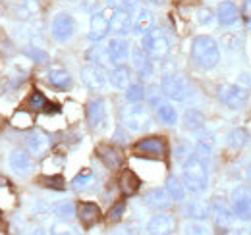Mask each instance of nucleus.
Returning a JSON list of instances; mask_svg holds the SVG:
<instances>
[{
  "instance_id": "f257e3e1",
  "label": "nucleus",
  "mask_w": 251,
  "mask_h": 235,
  "mask_svg": "<svg viewBox=\"0 0 251 235\" xmlns=\"http://www.w3.org/2000/svg\"><path fill=\"white\" fill-rule=\"evenodd\" d=\"M191 58L199 68L211 70L220 62L219 45L215 43V39L207 35H199L191 41Z\"/></svg>"
},
{
  "instance_id": "f03ea898",
  "label": "nucleus",
  "mask_w": 251,
  "mask_h": 235,
  "mask_svg": "<svg viewBox=\"0 0 251 235\" xmlns=\"http://www.w3.org/2000/svg\"><path fill=\"white\" fill-rule=\"evenodd\" d=\"M209 183V176H207V168L205 164L197 158L191 156L188 162L184 164V185L191 193H201L207 189Z\"/></svg>"
},
{
  "instance_id": "7ed1b4c3",
  "label": "nucleus",
  "mask_w": 251,
  "mask_h": 235,
  "mask_svg": "<svg viewBox=\"0 0 251 235\" xmlns=\"http://www.w3.org/2000/svg\"><path fill=\"white\" fill-rule=\"evenodd\" d=\"M143 50L149 58L153 60H162L168 56L170 52V41L166 37V33L162 29H153L145 33L143 37Z\"/></svg>"
},
{
  "instance_id": "20e7f679",
  "label": "nucleus",
  "mask_w": 251,
  "mask_h": 235,
  "mask_svg": "<svg viewBox=\"0 0 251 235\" xmlns=\"http://www.w3.org/2000/svg\"><path fill=\"white\" fill-rule=\"evenodd\" d=\"M122 123L129 131H143L151 125V114L141 104H131L122 110Z\"/></svg>"
},
{
  "instance_id": "39448f33",
  "label": "nucleus",
  "mask_w": 251,
  "mask_h": 235,
  "mask_svg": "<svg viewBox=\"0 0 251 235\" xmlns=\"http://www.w3.org/2000/svg\"><path fill=\"white\" fill-rule=\"evenodd\" d=\"M160 89H162L164 96H168L170 100H178V102L189 98V94H191V87L182 75H164Z\"/></svg>"
},
{
  "instance_id": "423d86ee",
  "label": "nucleus",
  "mask_w": 251,
  "mask_h": 235,
  "mask_svg": "<svg viewBox=\"0 0 251 235\" xmlns=\"http://www.w3.org/2000/svg\"><path fill=\"white\" fill-rule=\"evenodd\" d=\"M232 212L240 220L251 218V189L246 185H240L232 191Z\"/></svg>"
},
{
  "instance_id": "0eeeda50",
  "label": "nucleus",
  "mask_w": 251,
  "mask_h": 235,
  "mask_svg": "<svg viewBox=\"0 0 251 235\" xmlns=\"http://www.w3.org/2000/svg\"><path fill=\"white\" fill-rule=\"evenodd\" d=\"M219 96L222 104H226L228 108H242L248 102V91L242 85H234V83L222 85L219 89Z\"/></svg>"
},
{
  "instance_id": "6e6552de",
  "label": "nucleus",
  "mask_w": 251,
  "mask_h": 235,
  "mask_svg": "<svg viewBox=\"0 0 251 235\" xmlns=\"http://www.w3.org/2000/svg\"><path fill=\"white\" fill-rule=\"evenodd\" d=\"M50 29H52V37H54L58 43H66V41H70V39L74 37V33H75V22H74V18H72L70 14L60 12V14L54 16Z\"/></svg>"
},
{
  "instance_id": "1a4fd4ad",
  "label": "nucleus",
  "mask_w": 251,
  "mask_h": 235,
  "mask_svg": "<svg viewBox=\"0 0 251 235\" xmlns=\"http://www.w3.org/2000/svg\"><path fill=\"white\" fill-rule=\"evenodd\" d=\"M87 123L91 125V129H104L108 123V116H106V106L102 98H91L87 102Z\"/></svg>"
},
{
  "instance_id": "9d476101",
  "label": "nucleus",
  "mask_w": 251,
  "mask_h": 235,
  "mask_svg": "<svg viewBox=\"0 0 251 235\" xmlns=\"http://www.w3.org/2000/svg\"><path fill=\"white\" fill-rule=\"evenodd\" d=\"M81 81L85 83V87L91 91H100L106 85V73L100 66L97 64H87L81 68Z\"/></svg>"
},
{
  "instance_id": "9b49d317",
  "label": "nucleus",
  "mask_w": 251,
  "mask_h": 235,
  "mask_svg": "<svg viewBox=\"0 0 251 235\" xmlns=\"http://www.w3.org/2000/svg\"><path fill=\"white\" fill-rule=\"evenodd\" d=\"M133 150L137 154H145V156H164L166 152V141L162 137H145V139H139L135 145H133Z\"/></svg>"
},
{
  "instance_id": "f8f14e48",
  "label": "nucleus",
  "mask_w": 251,
  "mask_h": 235,
  "mask_svg": "<svg viewBox=\"0 0 251 235\" xmlns=\"http://www.w3.org/2000/svg\"><path fill=\"white\" fill-rule=\"evenodd\" d=\"M149 235H172L176 232V220L170 214H157L147 224Z\"/></svg>"
},
{
  "instance_id": "ddd939ff",
  "label": "nucleus",
  "mask_w": 251,
  "mask_h": 235,
  "mask_svg": "<svg viewBox=\"0 0 251 235\" xmlns=\"http://www.w3.org/2000/svg\"><path fill=\"white\" fill-rule=\"evenodd\" d=\"M110 31V18L106 12H95L91 16V25H89V39L91 41H102L106 33Z\"/></svg>"
},
{
  "instance_id": "4468645a",
  "label": "nucleus",
  "mask_w": 251,
  "mask_h": 235,
  "mask_svg": "<svg viewBox=\"0 0 251 235\" xmlns=\"http://www.w3.org/2000/svg\"><path fill=\"white\" fill-rule=\"evenodd\" d=\"M211 214H213L215 222L219 224L220 228H228V226L232 224V220H234L232 210L228 208L226 201H224L222 197H215V199L211 201Z\"/></svg>"
},
{
  "instance_id": "2eb2a0df",
  "label": "nucleus",
  "mask_w": 251,
  "mask_h": 235,
  "mask_svg": "<svg viewBox=\"0 0 251 235\" xmlns=\"http://www.w3.org/2000/svg\"><path fill=\"white\" fill-rule=\"evenodd\" d=\"M49 148H50V137H49L45 131L37 129V131H33V133L27 135V150H29L31 154L43 156Z\"/></svg>"
},
{
  "instance_id": "dca6fc26",
  "label": "nucleus",
  "mask_w": 251,
  "mask_h": 235,
  "mask_svg": "<svg viewBox=\"0 0 251 235\" xmlns=\"http://www.w3.org/2000/svg\"><path fill=\"white\" fill-rule=\"evenodd\" d=\"M8 162H10V168H12L16 174H20V176H25V174L31 172V158H29V154H27L25 150H22V148L12 150Z\"/></svg>"
},
{
  "instance_id": "f3484780",
  "label": "nucleus",
  "mask_w": 251,
  "mask_h": 235,
  "mask_svg": "<svg viewBox=\"0 0 251 235\" xmlns=\"http://www.w3.org/2000/svg\"><path fill=\"white\" fill-rule=\"evenodd\" d=\"M27 108H31L35 112H47V114H52V112H58L60 106L58 104H52L50 100H47V96L41 93V91H33L27 98Z\"/></svg>"
},
{
  "instance_id": "a211bd4d",
  "label": "nucleus",
  "mask_w": 251,
  "mask_h": 235,
  "mask_svg": "<svg viewBox=\"0 0 251 235\" xmlns=\"http://www.w3.org/2000/svg\"><path fill=\"white\" fill-rule=\"evenodd\" d=\"M217 20H219L224 27L234 25V24L240 20V10H238V8H236V4H234V2H230V0L220 2L219 8H217Z\"/></svg>"
},
{
  "instance_id": "6ab92c4d",
  "label": "nucleus",
  "mask_w": 251,
  "mask_h": 235,
  "mask_svg": "<svg viewBox=\"0 0 251 235\" xmlns=\"http://www.w3.org/2000/svg\"><path fill=\"white\" fill-rule=\"evenodd\" d=\"M106 54H108V58L112 60L114 64H122L126 62L127 58V54H129V48H127V43H126L124 39H110L108 41V47H106Z\"/></svg>"
},
{
  "instance_id": "aec40b11",
  "label": "nucleus",
  "mask_w": 251,
  "mask_h": 235,
  "mask_svg": "<svg viewBox=\"0 0 251 235\" xmlns=\"http://www.w3.org/2000/svg\"><path fill=\"white\" fill-rule=\"evenodd\" d=\"M77 216H79V220H81V224L83 226H93L99 222V218H100V208L95 205V203H81V205L77 206Z\"/></svg>"
},
{
  "instance_id": "412c9836",
  "label": "nucleus",
  "mask_w": 251,
  "mask_h": 235,
  "mask_svg": "<svg viewBox=\"0 0 251 235\" xmlns=\"http://www.w3.org/2000/svg\"><path fill=\"white\" fill-rule=\"evenodd\" d=\"M133 22L129 12H114L110 18V31H114L116 35H127L131 29Z\"/></svg>"
},
{
  "instance_id": "4be33fe9",
  "label": "nucleus",
  "mask_w": 251,
  "mask_h": 235,
  "mask_svg": "<svg viewBox=\"0 0 251 235\" xmlns=\"http://www.w3.org/2000/svg\"><path fill=\"white\" fill-rule=\"evenodd\" d=\"M145 205L155 208V210H164L170 206V195L164 189H153L145 195Z\"/></svg>"
},
{
  "instance_id": "5701e85b",
  "label": "nucleus",
  "mask_w": 251,
  "mask_h": 235,
  "mask_svg": "<svg viewBox=\"0 0 251 235\" xmlns=\"http://www.w3.org/2000/svg\"><path fill=\"white\" fill-rule=\"evenodd\" d=\"M184 212L191 220H205L211 214V206L201 203V201H189L188 205L184 206Z\"/></svg>"
},
{
  "instance_id": "b1692460",
  "label": "nucleus",
  "mask_w": 251,
  "mask_h": 235,
  "mask_svg": "<svg viewBox=\"0 0 251 235\" xmlns=\"http://www.w3.org/2000/svg\"><path fill=\"white\" fill-rule=\"evenodd\" d=\"M153 29V14L147 8H139L135 20H133V31L135 33H149Z\"/></svg>"
},
{
  "instance_id": "393cba45",
  "label": "nucleus",
  "mask_w": 251,
  "mask_h": 235,
  "mask_svg": "<svg viewBox=\"0 0 251 235\" xmlns=\"http://www.w3.org/2000/svg\"><path fill=\"white\" fill-rule=\"evenodd\" d=\"M129 79H131V71H129V68H126L122 64L116 66L112 70V73H110V83H112V87L116 89H127L131 85Z\"/></svg>"
},
{
  "instance_id": "a878e982",
  "label": "nucleus",
  "mask_w": 251,
  "mask_h": 235,
  "mask_svg": "<svg viewBox=\"0 0 251 235\" xmlns=\"http://www.w3.org/2000/svg\"><path fill=\"white\" fill-rule=\"evenodd\" d=\"M118 183H120V189H122L124 195H133V193L139 189V185H141L139 177L135 176L131 170H124V172L120 174Z\"/></svg>"
},
{
  "instance_id": "bb28decb",
  "label": "nucleus",
  "mask_w": 251,
  "mask_h": 235,
  "mask_svg": "<svg viewBox=\"0 0 251 235\" xmlns=\"http://www.w3.org/2000/svg\"><path fill=\"white\" fill-rule=\"evenodd\" d=\"M99 156L108 168H118L122 164V154H120L118 148L114 147H100L99 148Z\"/></svg>"
},
{
  "instance_id": "cd10ccee",
  "label": "nucleus",
  "mask_w": 251,
  "mask_h": 235,
  "mask_svg": "<svg viewBox=\"0 0 251 235\" xmlns=\"http://www.w3.org/2000/svg\"><path fill=\"white\" fill-rule=\"evenodd\" d=\"M49 81H50V85H54L56 89H68L70 83H72V77L62 68H52L49 71Z\"/></svg>"
},
{
  "instance_id": "c85d7f7f",
  "label": "nucleus",
  "mask_w": 251,
  "mask_h": 235,
  "mask_svg": "<svg viewBox=\"0 0 251 235\" xmlns=\"http://www.w3.org/2000/svg\"><path fill=\"white\" fill-rule=\"evenodd\" d=\"M184 187L186 185L178 177L170 176L166 179V191H168L170 199H174V201H184V197H186V189Z\"/></svg>"
},
{
  "instance_id": "c756f323",
  "label": "nucleus",
  "mask_w": 251,
  "mask_h": 235,
  "mask_svg": "<svg viewBox=\"0 0 251 235\" xmlns=\"http://www.w3.org/2000/svg\"><path fill=\"white\" fill-rule=\"evenodd\" d=\"M157 116H158V119H160L162 123H166V125H174V123L178 121V112H176V108L170 106V104H158Z\"/></svg>"
},
{
  "instance_id": "7c9ffc66",
  "label": "nucleus",
  "mask_w": 251,
  "mask_h": 235,
  "mask_svg": "<svg viewBox=\"0 0 251 235\" xmlns=\"http://www.w3.org/2000/svg\"><path fill=\"white\" fill-rule=\"evenodd\" d=\"M39 12V0H20L16 6V14L20 18H33Z\"/></svg>"
},
{
  "instance_id": "2f4dec72",
  "label": "nucleus",
  "mask_w": 251,
  "mask_h": 235,
  "mask_svg": "<svg viewBox=\"0 0 251 235\" xmlns=\"http://www.w3.org/2000/svg\"><path fill=\"white\" fill-rule=\"evenodd\" d=\"M184 123H186V127L191 129V131H199L201 127H203V123H205V118L203 114L199 112V110H188L186 112V116H184Z\"/></svg>"
},
{
  "instance_id": "473e14b6",
  "label": "nucleus",
  "mask_w": 251,
  "mask_h": 235,
  "mask_svg": "<svg viewBox=\"0 0 251 235\" xmlns=\"http://www.w3.org/2000/svg\"><path fill=\"white\" fill-rule=\"evenodd\" d=\"M250 143V135L246 129H234L230 133V145L234 148H242Z\"/></svg>"
},
{
  "instance_id": "72a5a7b5",
  "label": "nucleus",
  "mask_w": 251,
  "mask_h": 235,
  "mask_svg": "<svg viewBox=\"0 0 251 235\" xmlns=\"http://www.w3.org/2000/svg\"><path fill=\"white\" fill-rule=\"evenodd\" d=\"M106 4L116 12H131L137 8V0H106Z\"/></svg>"
},
{
  "instance_id": "f704fd0d",
  "label": "nucleus",
  "mask_w": 251,
  "mask_h": 235,
  "mask_svg": "<svg viewBox=\"0 0 251 235\" xmlns=\"http://www.w3.org/2000/svg\"><path fill=\"white\" fill-rule=\"evenodd\" d=\"M215 147V135L209 133V131H203L199 133V139H197V148L203 150V152H211Z\"/></svg>"
},
{
  "instance_id": "c9c22d12",
  "label": "nucleus",
  "mask_w": 251,
  "mask_h": 235,
  "mask_svg": "<svg viewBox=\"0 0 251 235\" xmlns=\"http://www.w3.org/2000/svg\"><path fill=\"white\" fill-rule=\"evenodd\" d=\"M50 235H79V232L68 222H56L50 228Z\"/></svg>"
},
{
  "instance_id": "e433bc0d",
  "label": "nucleus",
  "mask_w": 251,
  "mask_h": 235,
  "mask_svg": "<svg viewBox=\"0 0 251 235\" xmlns=\"http://www.w3.org/2000/svg\"><path fill=\"white\" fill-rule=\"evenodd\" d=\"M141 98H143V87L139 83H133V85L126 89V100L129 104H137Z\"/></svg>"
},
{
  "instance_id": "4c0bfd02",
  "label": "nucleus",
  "mask_w": 251,
  "mask_h": 235,
  "mask_svg": "<svg viewBox=\"0 0 251 235\" xmlns=\"http://www.w3.org/2000/svg\"><path fill=\"white\" fill-rule=\"evenodd\" d=\"M147 58H149V56L145 54V50H135V52H133V64H135V68H137L141 73H149V71H151Z\"/></svg>"
},
{
  "instance_id": "58836bf2",
  "label": "nucleus",
  "mask_w": 251,
  "mask_h": 235,
  "mask_svg": "<svg viewBox=\"0 0 251 235\" xmlns=\"http://www.w3.org/2000/svg\"><path fill=\"white\" fill-rule=\"evenodd\" d=\"M33 123V119H31V116L25 112V110H20V112H16L14 114V118H12V125L14 127H29Z\"/></svg>"
},
{
  "instance_id": "ea45409f",
  "label": "nucleus",
  "mask_w": 251,
  "mask_h": 235,
  "mask_svg": "<svg viewBox=\"0 0 251 235\" xmlns=\"http://www.w3.org/2000/svg\"><path fill=\"white\" fill-rule=\"evenodd\" d=\"M39 183H41V185H45V187H50V189H58V191H62L64 189V179L60 176L39 177Z\"/></svg>"
},
{
  "instance_id": "a19ab883",
  "label": "nucleus",
  "mask_w": 251,
  "mask_h": 235,
  "mask_svg": "<svg viewBox=\"0 0 251 235\" xmlns=\"http://www.w3.org/2000/svg\"><path fill=\"white\" fill-rule=\"evenodd\" d=\"M186 235H213V234L203 224H188L186 226Z\"/></svg>"
},
{
  "instance_id": "79ce46f5",
  "label": "nucleus",
  "mask_w": 251,
  "mask_h": 235,
  "mask_svg": "<svg viewBox=\"0 0 251 235\" xmlns=\"http://www.w3.org/2000/svg\"><path fill=\"white\" fill-rule=\"evenodd\" d=\"M91 177H93V172H91L89 168H85V170H81V172H79L77 176L74 177L72 185H74V187H81V183H87V181H89Z\"/></svg>"
},
{
  "instance_id": "37998d69",
  "label": "nucleus",
  "mask_w": 251,
  "mask_h": 235,
  "mask_svg": "<svg viewBox=\"0 0 251 235\" xmlns=\"http://www.w3.org/2000/svg\"><path fill=\"white\" fill-rule=\"evenodd\" d=\"M197 22L203 24V25H211V24H213V12L207 10V8H201V10L197 12Z\"/></svg>"
},
{
  "instance_id": "c03bdc74",
  "label": "nucleus",
  "mask_w": 251,
  "mask_h": 235,
  "mask_svg": "<svg viewBox=\"0 0 251 235\" xmlns=\"http://www.w3.org/2000/svg\"><path fill=\"white\" fill-rule=\"evenodd\" d=\"M124 210H126V203H118V205H114L112 208H110V212H108V220H120L122 218V214H124Z\"/></svg>"
},
{
  "instance_id": "a18cd8bd",
  "label": "nucleus",
  "mask_w": 251,
  "mask_h": 235,
  "mask_svg": "<svg viewBox=\"0 0 251 235\" xmlns=\"http://www.w3.org/2000/svg\"><path fill=\"white\" fill-rule=\"evenodd\" d=\"M242 16L246 20V24L251 27V0H246L244 6H242Z\"/></svg>"
},
{
  "instance_id": "49530a36",
  "label": "nucleus",
  "mask_w": 251,
  "mask_h": 235,
  "mask_svg": "<svg viewBox=\"0 0 251 235\" xmlns=\"http://www.w3.org/2000/svg\"><path fill=\"white\" fill-rule=\"evenodd\" d=\"M97 4H99V0H81V8L87 10V12H93Z\"/></svg>"
},
{
  "instance_id": "de8ad7c7",
  "label": "nucleus",
  "mask_w": 251,
  "mask_h": 235,
  "mask_svg": "<svg viewBox=\"0 0 251 235\" xmlns=\"http://www.w3.org/2000/svg\"><path fill=\"white\" fill-rule=\"evenodd\" d=\"M56 212H58L60 216H70V214L74 212V206H72V205H68V203H66V205L58 206V208H56Z\"/></svg>"
},
{
  "instance_id": "09e8293b",
  "label": "nucleus",
  "mask_w": 251,
  "mask_h": 235,
  "mask_svg": "<svg viewBox=\"0 0 251 235\" xmlns=\"http://www.w3.org/2000/svg\"><path fill=\"white\" fill-rule=\"evenodd\" d=\"M25 52H27L29 56H33V58H39V60L47 58V54H45V52H41V50H33V48H27Z\"/></svg>"
},
{
  "instance_id": "8fccbe9b",
  "label": "nucleus",
  "mask_w": 251,
  "mask_h": 235,
  "mask_svg": "<svg viewBox=\"0 0 251 235\" xmlns=\"http://www.w3.org/2000/svg\"><path fill=\"white\" fill-rule=\"evenodd\" d=\"M116 141H120V143H124V141H126L124 133H122V131H116Z\"/></svg>"
},
{
  "instance_id": "3c124183",
  "label": "nucleus",
  "mask_w": 251,
  "mask_h": 235,
  "mask_svg": "<svg viewBox=\"0 0 251 235\" xmlns=\"http://www.w3.org/2000/svg\"><path fill=\"white\" fill-rule=\"evenodd\" d=\"M29 235H47V234H45V232H43L41 228H37V230H33V232Z\"/></svg>"
},
{
  "instance_id": "603ef678",
  "label": "nucleus",
  "mask_w": 251,
  "mask_h": 235,
  "mask_svg": "<svg viewBox=\"0 0 251 235\" xmlns=\"http://www.w3.org/2000/svg\"><path fill=\"white\" fill-rule=\"evenodd\" d=\"M246 177H248V179L251 181V164L248 166V170H246Z\"/></svg>"
},
{
  "instance_id": "864d4df0",
  "label": "nucleus",
  "mask_w": 251,
  "mask_h": 235,
  "mask_svg": "<svg viewBox=\"0 0 251 235\" xmlns=\"http://www.w3.org/2000/svg\"><path fill=\"white\" fill-rule=\"evenodd\" d=\"M116 235H133L131 232H127V230H122V234H116Z\"/></svg>"
},
{
  "instance_id": "5fc2aeb1",
  "label": "nucleus",
  "mask_w": 251,
  "mask_h": 235,
  "mask_svg": "<svg viewBox=\"0 0 251 235\" xmlns=\"http://www.w3.org/2000/svg\"><path fill=\"white\" fill-rule=\"evenodd\" d=\"M149 2H153V4H162L164 0H149Z\"/></svg>"
},
{
  "instance_id": "6e6d98bb",
  "label": "nucleus",
  "mask_w": 251,
  "mask_h": 235,
  "mask_svg": "<svg viewBox=\"0 0 251 235\" xmlns=\"http://www.w3.org/2000/svg\"><path fill=\"white\" fill-rule=\"evenodd\" d=\"M236 235H244V234H236Z\"/></svg>"
}]
</instances>
